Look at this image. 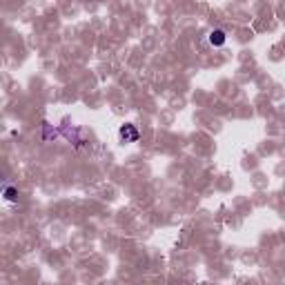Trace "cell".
Here are the masks:
<instances>
[{
    "label": "cell",
    "instance_id": "6da1fadb",
    "mask_svg": "<svg viewBox=\"0 0 285 285\" xmlns=\"http://www.w3.org/2000/svg\"><path fill=\"white\" fill-rule=\"evenodd\" d=\"M118 134H121V138H123L125 142H136L138 138H141L138 129H136L134 125H129V123H127V125H123V127H121V132H118Z\"/></svg>",
    "mask_w": 285,
    "mask_h": 285
},
{
    "label": "cell",
    "instance_id": "7a4b0ae2",
    "mask_svg": "<svg viewBox=\"0 0 285 285\" xmlns=\"http://www.w3.org/2000/svg\"><path fill=\"white\" fill-rule=\"evenodd\" d=\"M207 40H210L212 47H223V45H225V40H227V36H225V32H223V29H212V32L207 34Z\"/></svg>",
    "mask_w": 285,
    "mask_h": 285
},
{
    "label": "cell",
    "instance_id": "3957f363",
    "mask_svg": "<svg viewBox=\"0 0 285 285\" xmlns=\"http://www.w3.org/2000/svg\"><path fill=\"white\" fill-rule=\"evenodd\" d=\"M5 201H9V203L18 201V190L16 187H5Z\"/></svg>",
    "mask_w": 285,
    "mask_h": 285
}]
</instances>
